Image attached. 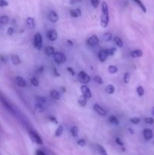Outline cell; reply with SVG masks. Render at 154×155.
<instances>
[{"label":"cell","instance_id":"6da1fadb","mask_svg":"<svg viewBox=\"0 0 154 155\" xmlns=\"http://www.w3.org/2000/svg\"><path fill=\"white\" fill-rule=\"evenodd\" d=\"M101 9H102V15L101 17V26L103 28H106L108 26L110 21L108 5L107 2H103L101 5Z\"/></svg>","mask_w":154,"mask_h":155},{"label":"cell","instance_id":"7a4b0ae2","mask_svg":"<svg viewBox=\"0 0 154 155\" xmlns=\"http://www.w3.org/2000/svg\"><path fill=\"white\" fill-rule=\"evenodd\" d=\"M42 45H43V39L42 35L39 33H36L33 38V47L36 49L40 51L42 48Z\"/></svg>","mask_w":154,"mask_h":155},{"label":"cell","instance_id":"3957f363","mask_svg":"<svg viewBox=\"0 0 154 155\" xmlns=\"http://www.w3.org/2000/svg\"><path fill=\"white\" fill-rule=\"evenodd\" d=\"M29 136H30V139H31L33 143H36L39 145H43L42 139H41L40 136L36 132L30 130V131H29Z\"/></svg>","mask_w":154,"mask_h":155},{"label":"cell","instance_id":"277c9868","mask_svg":"<svg viewBox=\"0 0 154 155\" xmlns=\"http://www.w3.org/2000/svg\"><path fill=\"white\" fill-rule=\"evenodd\" d=\"M77 79H78V81L79 82V83H82V84H87V83H88L89 82L91 81L90 76L88 75V74L83 71H80V72L79 73Z\"/></svg>","mask_w":154,"mask_h":155},{"label":"cell","instance_id":"5b68a950","mask_svg":"<svg viewBox=\"0 0 154 155\" xmlns=\"http://www.w3.org/2000/svg\"><path fill=\"white\" fill-rule=\"evenodd\" d=\"M53 57H54V61L58 64H63L66 61V55L63 52H60V51H57V52L54 53L53 54Z\"/></svg>","mask_w":154,"mask_h":155},{"label":"cell","instance_id":"8992f818","mask_svg":"<svg viewBox=\"0 0 154 155\" xmlns=\"http://www.w3.org/2000/svg\"><path fill=\"white\" fill-rule=\"evenodd\" d=\"M98 42H99V38L96 35H93L91 37H89L87 40L88 45L91 47L95 46V45H98Z\"/></svg>","mask_w":154,"mask_h":155},{"label":"cell","instance_id":"52a82bcc","mask_svg":"<svg viewBox=\"0 0 154 155\" xmlns=\"http://www.w3.org/2000/svg\"><path fill=\"white\" fill-rule=\"evenodd\" d=\"M47 37L51 42H54L57 39V33L54 29H51L47 32Z\"/></svg>","mask_w":154,"mask_h":155},{"label":"cell","instance_id":"ba28073f","mask_svg":"<svg viewBox=\"0 0 154 155\" xmlns=\"http://www.w3.org/2000/svg\"><path fill=\"white\" fill-rule=\"evenodd\" d=\"M94 107V110H95L97 114L100 115V116H105L107 114V110H105L104 108H103L101 106H100L98 104H95L93 106Z\"/></svg>","mask_w":154,"mask_h":155},{"label":"cell","instance_id":"9c48e42d","mask_svg":"<svg viewBox=\"0 0 154 155\" xmlns=\"http://www.w3.org/2000/svg\"><path fill=\"white\" fill-rule=\"evenodd\" d=\"M81 92H82V95H85V96L87 98H91L92 97L91 92L90 89H89L87 86H85V85L82 86H81Z\"/></svg>","mask_w":154,"mask_h":155},{"label":"cell","instance_id":"30bf717a","mask_svg":"<svg viewBox=\"0 0 154 155\" xmlns=\"http://www.w3.org/2000/svg\"><path fill=\"white\" fill-rule=\"evenodd\" d=\"M48 19L51 22L57 23L59 20L58 15L54 11H50L49 13H48Z\"/></svg>","mask_w":154,"mask_h":155},{"label":"cell","instance_id":"8fae6325","mask_svg":"<svg viewBox=\"0 0 154 155\" xmlns=\"http://www.w3.org/2000/svg\"><path fill=\"white\" fill-rule=\"evenodd\" d=\"M143 135L145 140L148 141V140H150V139H152V136H153V133H152V130L146 128L143 131Z\"/></svg>","mask_w":154,"mask_h":155},{"label":"cell","instance_id":"7c38bea8","mask_svg":"<svg viewBox=\"0 0 154 155\" xmlns=\"http://www.w3.org/2000/svg\"><path fill=\"white\" fill-rule=\"evenodd\" d=\"M107 57H108V55H107L106 49H101V51H99V53H98V58H99V60L101 61V62L105 61L107 60Z\"/></svg>","mask_w":154,"mask_h":155},{"label":"cell","instance_id":"4fadbf2b","mask_svg":"<svg viewBox=\"0 0 154 155\" xmlns=\"http://www.w3.org/2000/svg\"><path fill=\"white\" fill-rule=\"evenodd\" d=\"M15 80H16L17 85H18V86H20V87H25V86H27V82H26V80H24V78H23L22 77H21V76L16 77Z\"/></svg>","mask_w":154,"mask_h":155},{"label":"cell","instance_id":"5bb4252c","mask_svg":"<svg viewBox=\"0 0 154 155\" xmlns=\"http://www.w3.org/2000/svg\"><path fill=\"white\" fill-rule=\"evenodd\" d=\"M27 24L29 27V28L33 30L36 27V24H35V20L34 18H32V17H28L27 18Z\"/></svg>","mask_w":154,"mask_h":155},{"label":"cell","instance_id":"9a60e30c","mask_svg":"<svg viewBox=\"0 0 154 155\" xmlns=\"http://www.w3.org/2000/svg\"><path fill=\"white\" fill-rule=\"evenodd\" d=\"M87 100H88V98H86L85 95H80L79 98V99H78L79 104L81 107H85L86 104H87Z\"/></svg>","mask_w":154,"mask_h":155},{"label":"cell","instance_id":"2e32d148","mask_svg":"<svg viewBox=\"0 0 154 155\" xmlns=\"http://www.w3.org/2000/svg\"><path fill=\"white\" fill-rule=\"evenodd\" d=\"M142 55H143V51L140 49H135L131 51V56L132 58H140Z\"/></svg>","mask_w":154,"mask_h":155},{"label":"cell","instance_id":"e0dca14e","mask_svg":"<svg viewBox=\"0 0 154 155\" xmlns=\"http://www.w3.org/2000/svg\"><path fill=\"white\" fill-rule=\"evenodd\" d=\"M70 15L72 18H78V17L81 16L82 12L79 8L76 9H72L70 11Z\"/></svg>","mask_w":154,"mask_h":155},{"label":"cell","instance_id":"ac0fdd59","mask_svg":"<svg viewBox=\"0 0 154 155\" xmlns=\"http://www.w3.org/2000/svg\"><path fill=\"white\" fill-rule=\"evenodd\" d=\"M11 62L14 65H18L21 63V60L18 54H14L11 56Z\"/></svg>","mask_w":154,"mask_h":155},{"label":"cell","instance_id":"d6986e66","mask_svg":"<svg viewBox=\"0 0 154 155\" xmlns=\"http://www.w3.org/2000/svg\"><path fill=\"white\" fill-rule=\"evenodd\" d=\"M45 54L48 56L53 55V54L55 53L54 48L53 46H47L45 49Z\"/></svg>","mask_w":154,"mask_h":155},{"label":"cell","instance_id":"ffe728a7","mask_svg":"<svg viewBox=\"0 0 154 155\" xmlns=\"http://www.w3.org/2000/svg\"><path fill=\"white\" fill-rule=\"evenodd\" d=\"M50 95H51V98H54L56 101H58V100L60 99V94H59V92L57 90H54V89L51 90V92H50Z\"/></svg>","mask_w":154,"mask_h":155},{"label":"cell","instance_id":"44dd1931","mask_svg":"<svg viewBox=\"0 0 154 155\" xmlns=\"http://www.w3.org/2000/svg\"><path fill=\"white\" fill-rule=\"evenodd\" d=\"M105 91L109 95H113L115 92V87L112 84H109L106 86Z\"/></svg>","mask_w":154,"mask_h":155},{"label":"cell","instance_id":"7402d4cb","mask_svg":"<svg viewBox=\"0 0 154 155\" xmlns=\"http://www.w3.org/2000/svg\"><path fill=\"white\" fill-rule=\"evenodd\" d=\"M109 122L114 126H118L119 124V121L118 120V118L116 117L113 116V115H112V116H110L109 117Z\"/></svg>","mask_w":154,"mask_h":155},{"label":"cell","instance_id":"603a6c76","mask_svg":"<svg viewBox=\"0 0 154 155\" xmlns=\"http://www.w3.org/2000/svg\"><path fill=\"white\" fill-rule=\"evenodd\" d=\"M97 149H98V152L99 155H108L106 149L102 146V145H97Z\"/></svg>","mask_w":154,"mask_h":155},{"label":"cell","instance_id":"cb8c5ba5","mask_svg":"<svg viewBox=\"0 0 154 155\" xmlns=\"http://www.w3.org/2000/svg\"><path fill=\"white\" fill-rule=\"evenodd\" d=\"M63 133V127L62 125H59V127L56 129L55 133H54V136L56 137H60Z\"/></svg>","mask_w":154,"mask_h":155},{"label":"cell","instance_id":"d4e9b609","mask_svg":"<svg viewBox=\"0 0 154 155\" xmlns=\"http://www.w3.org/2000/svg\"><path fill=\"white\" fill-rule=\"evenodd\" d=\"M133 1H134V2H135L136 4H137V5H138L139 7H140V8L141 9L142 12H143V13H146V7H145L144 5H143V3L142 2L141 0H133Z\"/></svg>","mask_w":154,"mask_h":155},{"label":"cell","instance_id":"484cf974","mask_svg":"<svg viewBox=\"0 0 154 155\" xmlns=\"http://www.w3.org/2000/svg\"><path fill=\"white\" fill-rule=\"evenodd\" d=\"M35 110H36L39 113H42V112L45 111V107H44V106L42 104L36 103L35 104Z\"/></svg>","mask_w":154,"mask_h":155},{"label":"cell","instance_id":"4316f807","mask_svg":"<svg viewBox=\"0 0 154 155\" xmlns=\"http://www.w3.org/2000/svg\"><path fill=\"white\" fill-rule=\"evenodd\" d=\"M70 133L73 137H77L79 135V128L76 126H73V127H71Z\"/></svg>","mask_w":154,"mask_h":155},{"label":"cell","instance_id":"83f0119b","mask_svg":"<svg viewBox=\"0 0 154 155\" xmlns=\"http://www.w3.org/2000/svg\"><path fill=\"white\" fill-rule=\"evenodd\" d=\"M9 21V18L7 15H2V16L0 17V24H2V25H5L8 23Z\"/></svg>","mask_w":154,"mask_h":155},{"label":"cell","instance_id":"f1b7e54d","mask_svg":"<svg viewBox=\"0 0 154 155\" xmlns=\"http://www.w3.org/2000/svg\"><path fill=\"white\" fill-rule=\"evenodd\" d=\"M112 37H113V35H112L111 33H105L103 34V39L106 42H109L112 39Z\"/></svg>","mask_w":154,"mask_h":155},{"label":"cell","instance_id":"f546056e","mask_svg":"<svg viewBox=\"0 0 154 155\" xmlns=\"http://www.w3.org/2000/svg\"><path fill=\"white\" fill-rule=\"evenodd\" d=\"M114 42H115V43H116V45H117L118 47H119V48H122V47H123V42H122V40L119 37H117V36H116V37H115Z\"/></svg>","mask_w":154,"mask_h":155},{"label":"cell","instance_id":"4dcf8cb0","mask_svg":"<svg viewBox=\"0 0 154 155\" xmlns=\"http://www.w3.org/2000/svg\"><path fill=\"white\" fill-rule=\"evenodd\" d=\"M36 102L39 103V104H44V103L46 102L47 99L44 96H36Z\"/></svg>","mask_w":154,"mask_h":155},{"label":"cell","instance_id":"1f68e13d","mask_svg":"<svg viewBox=\"0 0 154 155\" xmlns=\"http://www.w3.org/2000/svg\"><path fill=\"white\" fill-rule=\"evenodd\" d=\"M108 71L111 74H116L118 72V68L116 66H114V65H110L108 68Z\"/></svg>","mask_w":154,"mask_h":155},{"label":"cell","instance_id":"d6a6232c","mask_svg":"<svg viewBox=\"0 0 154 155\" xmlns=\"http://www.w3.org/2000/svg\"><path fill=\"white\" fill-rule=\"evenodd\" d=\"M0 100H1L2 103L3 104V105H4L5 107H6V109H8L9 111H12V108H11V107L10 104H8V102H7V101H6L5 100L4 98H0Z\"/></svg>","mask_w":154,"mask_h":155},{"label":"cell","instance_id":"836d02e7","mask_svg":"<svg viewBox=\"0 0 154 155\" xmlns=\"http://www.w3.org/2000/svg\"><path fill=\"white\" fill-rule=\"evenodd\" d=\"M136 91H137V95H138L140 97L143 96V95H144V89H143V87L142 86H137Z\"/></svg>","mask_w":154,"mask_h":155},{"label":"cell","instance_id":"e575fe53","mask_svg":"<svg viewBox=\"0 0 154 155\" xmlns=\"http://www.w3.org/2000/svg\"><path fill=\"white\" fill-rule=\"evenodd\" d=\"M107 53V55L108 56H113L115 54V53L116 52V48H110L108 49H106Z\"/></svg>","mask_w":154,"mask_h":155},{"label":"cell","instance_id":"d590c367","mask_svg":"<svg viewBox=\"0 0 154 155\" xmlns=\"http://www.w3.org/2000/svg\"><path fill=\"white\" fill-rule=\"evenodd\" d=\"M130 78H131V75H130L129 73H125L123 77V82L127 84V83H128L130 82Z\"/></svg>","mask_w":154,"mask_h":155},{"label":"cell","instance_id":"8d00e7d4","mask_svg":"<svg viewBox=\"0 0 154 155\" xmlns=\"http://www.w3.org/2000/svg\"><path fill=\"white\" fill-rule=\"evenodd\" d=\"M30 83H31V84L33 85V86H36V87H37V86H39V80H38L35 77H32L31 80H30Z\"/></svg>","mask_w":154,"mask_h":155},{"label":"cell","instance_id":"74e56055","mask_svg":"<svg viewBox=\"0 0 154 155\" xmlns=\"http://www.w3.org/2000/svg\"><path fill=\"white\" fill-rule=\"evenodd\" d=\"M94 80H95V83H97L99 85H102L103 83H104V80H103V79L101 78V77H100V76H95V77H94Z\"/></svg>","mask_w":154,"mask_h":155},{"label":"cell","instance_id":"f35d334b","mask_svg":"<svg viewBox=\"0 0 154 155\" xmlns=\"http://www.w3.org/2000/svg\"><path fill=\"white\" fill-rule=\"evenodd\" d=\"M130 122L133 124H137L140 122V119L139 117H134L130 119Z\"/></svg>","mask_w":154,"mask_h":155},{"label":"cell","instance_id":"ab89813d","mask_svg":"<svg viewBox=\"0 0 154 155\" xmlns=\"http://www.w3.org/2000/svg\"><path fill=\"white\" fill-rule=\"evenodd\" d=\"M144 121L146 124H149V125L154 124V119L152 117H146L144 119Z\"/></svg>","mask_w":154,"mask_h":155},{"label":"cell","instance_id":"60d3db41","mask_svg":"<svg viewBox=\"0 0 154 155\" xmlns=\"http://www.w3.org/2000/svg\"><path fill=\"white\" fill-rule=\"evenodd\" d=\"M90 1H91V3L92 6H93L94 8L98 7V5H99L100 4L99 0H90Z\"/></svg>","mask_w":154,"mask_h":155},{"label":"cell","instance_id":"b9f144b4","mask_svg":"<svg viewBox=\"0 0 154 155\" xmlns=\"http://www.w3.org/2000/svg\"><path fill=\"white\" fill-rule=\"evenodd\" d=\"M77 144H78L79 146L81 147H85L86 145V142L85 139H79V140H78V142H77Z\"/></svg>","mask_w":154,"mask_h":155},{"label":"cell","instance_id":"7bdbcfd3","mask_svg":"<svg viewBox=\"0 0 154 155\" xmlns=\"http://www.w3.org/2000/svg\"><path fill=\"white\" fill-rule=\"evenodd\" d=\"M116 143L118 145H119V146H123V145H124L123 142L121 140V139L119 137H116Z\"/></svg>","mask_w":154,"mask_h":155},{"label":"cell","instance_id":"ee69618b","mask_svg":"<svg viewBox=\"0 0 154 155\" xmlns=\"http://www.w3.org/2000/svg\"><path fill=\"white\" fill-rule=\"evenodd\" d=\"M8 5V2L6 0H0V7H6Z\"/></svg>","mask_w":154,"mask_h":155},{"label":"cell","instance_id":"f6af8a7d","mask_svg":"<svg viewBox=\"0 0 154 155\" xmlns=\"http://www.w3.org/2000/svg\"><path fill=\"white\" fill-rule=\"evenodd\" d=\"M66 70H67V71H68V72H69V74H70L72 76V77H74V76L75 75V71H74V70L72 69V68H70V67H68V68H66Z\"/></svg>","mask_w":154,"mask_h":155},{"label":"cell","instance_id":"bcb514c9","mask_svg":"<svg viewBox=\"0 0 154 155\" xmlns=\"http://www.w3.org/2000/svg\"><path fill=\"white\" fill-rule=\"evenodd\" d=\"M48 120H49L50 121H51V122H52V123H54V124H57V119H56V117H54V116H50V117H48Z\"/></svg>","mask_w":154,"mask_h":155},{"label":"cell","instance_id":"7dc6e473","mask_svg":"<svg viewBox=\"0 0 154 155\" xmlns=\"http://www.w3.org/2000/svg\"><path fill=\"white\" fill-rule=\"evenodd\" d=\"M14 30L13 27H9L7 30V34L8 36H12L14 34Z\"/></svg>","mask_w":154,"mask_h":155},{"label":"cell","instance_id":"c3c4849f","mask_svg":"<svg viewBox=\"0 0 154 155\" xmlns=\"http://www.w3.org/2000/svg\"><path fill=\"white\" fill-rule=\"evenodd\" d=\"M53 74H54V76H55V77H60V74H59V72L58 71H57V68H53Z\"/></svg>","mask_w":154,"mask_h":155},{"label":"cell","instance_id":"681fc988","mask_svg":"<svg viewBox=\"0 0 154 155\" xmlns=\"http://www.w3.org/2000/svg\"><path fill=\"white\" fill-rule=\"evenodd\" d=\"M36 155H46V154H45L43 151H41V150H37L36 152Z\"/></svg>","mask_w":154,"mask_h":155},{"label":"cell","instance_id":"f907efd6","mask_svg":"<svg viewBox=\"0 0 154 155\" xmlns=\"http://www.w3.org/2000/svg\"><path fill=\"white\" fill-rule=\"evenodd\" d=\"M81 0H69V3L70 4H75L77 2H79Z\"/></svg>","mask_w":154,"mask_h":155},{"label":"cell","instance_id":"816d5d0a","mask_svg":"<svg viewBox=\"0 0 154 155\" xmlns=\"http://www.w3.org/2000/svg\"><path fill=\"white\" fill-rule=\"evenodd\" d=\"M44 69H45V67L44 66H41L40 68H39V69H38V72L39 73H42L44 71Z\"/></svg>","mask_w":154,"mask_h":155},{"label":"cell","instance_id":"f5cc1de1","mask_svg":"<svg viewBox=\"0 0 154 155\" xmlns=\"http://www.w3.org/2000/svg\"><path fill=\"white\" fill-rule=\"evenodd\" d=\"M66 42H67L68 45H70V46H72V45H73V42H72V40H69V39H67Z\"/></svg>","mask_w":154,"mask_h":155},{"label":"cell","instance_id":"db71d44e","mask_svg":"<svg viewBox=\"0 0 154 155\" xmlns=\"http://www.w3.org/2000/svg\"><path fill=\"white\" fill-rule=\"evenodd\" d=\"M128 131L129 132V133H131V134H134V130H133V129L128 128Z\"/></svg>","mask_w":154,"mask_h":155},{"label":"cell","instance_id":"11a10c76","mask_svg":"<svg viewBox=\"0 0 154 155\" xmlns=\"http://www.w3.org/2000/svg\"><path fill=\"white\" fill-rule=\"evenodd\" d=\"M151 113H152V115L154 117V107H152V110H151Z\"/></svg>","mask_w":154,"mask_h":155},{"label":"cell","instance_id":"9f6ffc18","mask_svg":"<svg viewBox=\"0 0 154 155\" xmlns=\"http://www.w3.org/2000/svg\"><path fill=\"white\" fill-rule=\"evenodd\" d=\"M0 155H1V154H0Z\"/></svg>","mask_w":154,"mask_h":155}]
</instances>
